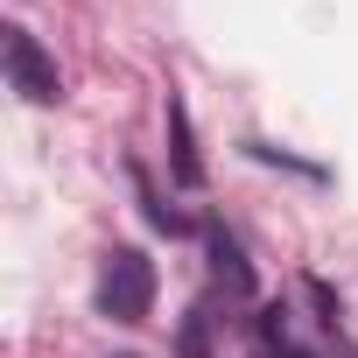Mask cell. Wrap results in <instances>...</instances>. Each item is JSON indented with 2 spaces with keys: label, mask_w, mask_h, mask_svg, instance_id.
Here are the masks:
<instances>
[{
  "label": "cell",
  "mask_w": 358,
  "mask_h": 358,
  "mask_svg": "<svg viewBox=\"0 0 358 358\" xmlns=\"http://www.w3.org/2000/svg\"><path fill=\"white\" fill-rule=\"evenodd\" d=\"M281 358H302V351H281Z\"/></svg>",
  "instance_id": "obj_5"
},
{
  "label": "cell",
  "mask_w": 358,
  "mask_h": 358,
  "mask_svg": "<svg viewBox=\"0 0 358 358\" xmlns=\"http://www.w3.org/2000/svg\"><path fill=\"white\" fill-rule=\"evenodd\" d=\"M155 309V260L141 246H113L99 267V316L113 323H141Z\"/></svg>",
  "instance_id": "obj_1"
},
{
  "label": "cell",
  "mask_w": 358,
  "mask_h": 358,
  "mask_svg": "<svg viewBox=\"0 0 358 358\" xmlns=\"http://www.w3.org/2000/svg\"><path fill=\"white\" fill-rule=\"evenodd\" d=\"M204 253H211V281H218L232 302H253V260H246V246H239L225 225L204 232Z\"/></svg>",
  "instance_id": "obj_3"
},
{
  "label": "cell",
  "mask_w": 358,
  "mask_h": 358,
  "mask_svg": "<svg viewBox=\"0 0 358 358\" xmlns=\"http://www.w3.org/2000/svg\"><path fill=\"white\" fill-rule=\"evenodd\" d=\"M169 176L183 190H197L204 183V162H197V134H190V106L169 92Z\"/></svg>",
  "instance_id": "obj_4"
},
{
  "label": "cell",
  "mask_w": 358,
  "mask_h": 358,
  "mask_svg": "<svg viewBox=\"0 0 358 358\" xmlns=\"http://www.w3.org/2000/svg\"><path fill=\"white\" fill-rule=\"evenodd\" d=\"M0 50H8V85H15L29 106H57V99H64V78H57L50 50H43L22 22H8V43H0Z\"/></svg>",
  "instance_id": "obj_2"
}]
</instances>
